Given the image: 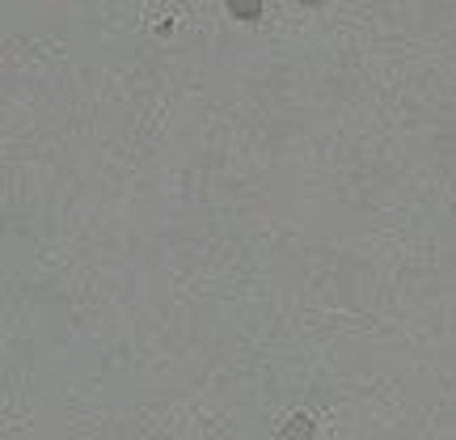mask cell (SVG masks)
<instances>
[{"mask_svg": "<svg viewBox=\"0 0 456 440\" xmlns=\"http://www.w3.org/2000/svg\"><path fill=\"white\" fill-rule=\"evenodd\" d=\"M224 9H228V17H237L245 26L262 21V0H224Z\"/></svg>", "mask_w": 456, "mask_h": 440, "instance_id": "cell-1", "label": "cell"}, {"mask_svg": "<svg viewBox=\"0 0 456 440\" xmlns=\"http://www.w3.org/2000/svg\"><path fill=\"white\" fill-rule=\"evenodd\" d=\"M279 436H283V440H292V436H313V419H309V415H292L288 424L279 428Z\"/></svg>", "mask_w": 456, "mask_h": 440, "instance_id": "cell-2", "label": "cell"}, {"mask_svg": "<svg viewBox=\"0 0 456 440\" xmlns=\"http://www.w3.org/2000/svg\"><path fill=\"white\" fill-rule=\"evenodd\" d=\"M300 9H322V4H330V0H296Z\"/></svg>", "mask_w": 456, "mask_h": 440, "instance_id": "cell-3", "label": "cell"}]
</instances>
